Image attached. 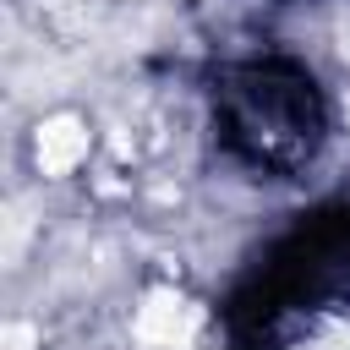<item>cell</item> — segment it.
I'll return each mask as SVG.
<instances>
[{
	"instance_id": "cell-1",
	"label": "cell",
	"mask_w": 350,
	"mask_h": 350,
	"mask_svg": "<svg viewBox=\"0 0 350 350\" xmlns=\"http://www.w3.org/2000/svg\"><path fill=\"white\" fill-rule=\"evenodd\" d=\"M219 131L257 170H301L323 142V98L306 71L257 60L224 77L219 88Z\"/></svg>"
}]
</instances>
